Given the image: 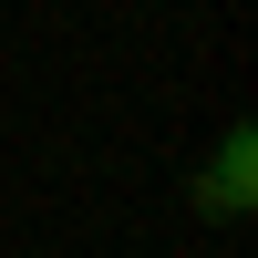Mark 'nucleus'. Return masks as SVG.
<instances>
[{
  "instance_id": "f257e3e1",
  "label": "nucleus",
  "mask_w": 258,
  "mask_h": 258,
  "mask_svg": "<svg viewBox=\"0 0 258 258\" xmlns=\"http://www.w3.org/2000/svg\"><path fill=\"white\" fill-rule=\"evenodd\" d=\"M248 207H258V135H248V124H227V135H217V155L197 165V217L238 227Z\"/></svg>"
}]
</instances>
